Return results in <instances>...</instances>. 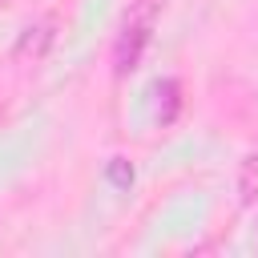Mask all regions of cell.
<instances>
[{
    "instance_id": "5",
    "label": "cell",
    "mask_w": 258,
    "mask_h": 258,
    "mask_svg": "<svg viewBox=\"0 0 258 258\" xmlns=\"http://www.w3.org/2000/svg\"><path fill=\"white\" fill-rule=\"evenodd\" d=\"M105 177H109V185L129 189V185H133V177H137V169H133V161H129V157H109V161H105Z\"/></svg>"
},
{
    "instance_id": "1",
    "label": "cell",
    "mask_w": 258,
    "mask_h": 258,
    "mask_svg": "<svg viewBox=\"0 0 258 258\" xmlns=\"http://www.w3.org/2000/svg\"><path fill=\"white\" fill-rule=\"evenodd\" d=\"M153 20H157V0H133L125 20H121V32H117V44H113V69L117 77L133 73L153 40Z\"/></svg>"
},
{
    "instance_id": "2",
    "label": "cell",
    "mask_w": 258,
    "mask_h": 258,
    "mask_svg": "<svg viewBox=\"0 0 258 258\" xmlns=\"http://www.w3.org/2000/svg\"><path fill=\"white\" fill-rule=\"evenodd\" d=\"M52 40H56V24L52 20H32L20 36H16V48H12V56L16 60H40L48 48H52Z\"/></svg>"
},
{
    "instance_id": "4",
    "label": "cell",
    "mask_w": 258,
    "mask_h": 258,
    "mask_svg": "<svg viewBox=\"0 0 258 258\" xmlns=\"http://www.w3.org/2000/svg\"><path fill=\"white\" fill-rule=\"evenodd\" d=\"M238 202L242 206H258V153H250L238 169Z\"/></svg>"
},
{
    "instance_id": "3",
    "label": "cell",
    "mask_w": 258,
    "mask_h": 258,
    "mask_svg": "<svg viewBox=\"0 0 258 258\" xmlns=\"http://www.w3.org/2000/svg\"><path fill=\"white\" fill-rule=\"evenodd\" d=\"M157 109H153V117L161 121V125H173V117H177V109H181V89H177V81H157Z\"/></svg>"
}]
</instances>
